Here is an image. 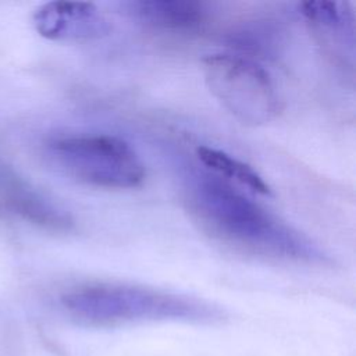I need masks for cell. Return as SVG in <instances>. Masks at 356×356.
<instances>
[{
	"label": "cell",
	"instance_id": "obj_1",
	"mask_svg": "<svg viewBox=\"0 0 356 356\" xmlns=\"http://www.w3.org/2000/svg\"><path fill=\"white\" fill-rule=\"evenodd\" d=\"M191 204L203 228L246 252L293 260L321 256L302 234L218 179L197 181L191 192Z\"/></svg>",
	"mask_w": 356,
	"mask_h": 356
},
{
	"label": "cell",
	"instance_id": "obj_2",
	"mask_svg": "<svg viewBox=\"0 0 356 356\" xmlns=\"http://www.w3.org/2000/svg\"><path fill=\"white\" fill-rule=\"evenodd\" d=\"M64 310L78 323L120 327L136 323H213L221 312L197 298L131 284L99 282L74 288L61 296Z\"/></svg>",
	"mask_w": 356,
	"mask_h": 356
},
{
	"label": "cell",
	"instance_id": "obj_3",
	"mask_svg": "<svg viewBox=\"0 0 356 356\" xmlns=\"http://www.w3.org/2000/svg\"><path fill=\"white\" fill-rule=\"evenodd\" d=\"M54 164L74 179L106 189H129L145 179V165L124 139L106 135L63 136L49 143Z\"/></svg>",
	"mask_w": 356,
	"mask_h": 356
},
{
	"label": "cell",
	"instance_id": "obj_4",
	"mask_svg": "<svg viewBox=\"0 0 356 356\" xmlns=\"http://www.w3.org/2000/svg\"><path fill=\"white\" fill-rule=\"evenodd\" d=\"M202 71L211 95L242 124L264 125L280 114L277 85L257 61L239 54H209L202 60Z\"/></svg>",
	"mask_w": 356,
	"mask_h": 356
},
{
	"label": "cell",
	"instance_id": "obj_5",
	"mask_svg": "<svg viewBox=\"0 0 356 356\" xmlns=\"http://www.w3.org/2000/svg\"><path fill=\"white\" fill-rule=\"evenodd\" d=\"M36 32L49 40L88 42L107 36L111 24L93 3L49 1L32 17Z\"/></svg>",
	"mask_w": 356,
	"mask_h": 356
},
{
	"label": "cell",
	"instance_id": "obj_6",
	"mask_svg": "<svg viewBox=\"0 0 356 356\" xmlns=\"http://www.w3.org/2000/svg\"><path fill=\"white\" fill-rule=\"evenodd\" d=\"M127 11L147 26L171 32H195L207 21L203 3L185 0H139L125 4Z\"/></svg>",
	"mask_w": 356,
	"mask_h": 356
},
{
	"label": "cell",
	"instance_id": "obj_7",
	"mask_svg": "<svg viewBox=\"0 0 356 356\" xmlns=\"http://www.w3.org/2000/svg\"><path fill=\"white\" fill-rule=\"evenodd\" d=\"M299 10L324 42L353 56L355 15L349 3L305 1L299 4Z\"/></svg>",
	"mask_w": 356,
	"mask_h": 356
},
{
	"label": "cell",
	"instance_id": "obj_8",
	"mask_svg": "<svg viewBox=\"0 0 356 356\" xmlns=\"http://www.w3.org/2000/svg\"><path fill=\"white\" fill-rule=\"evenodd\" d=\"M281 32L268 21H250L245 22L227 35V43L238 50L239 56L248 54L246 58L252 57L271 58L275 57L281 47Z\"/></svg>",
	"mask_w": 356,
	"mask_h": 356
},
{
	"label": "cell",
	"instance_id": "obj_9",
	"mask_svg": "<svg viewBox=\"0 0 356 356\" xmlns=\"http://www.w3.org/2000/svg\"><path fill=\"white\" fill-rule=\"evenodd\" d=\"M196 154L199 160L216 174L229 178L254 193L264 196L271 195V189L263 177L249 164L238 160L236 157L209 146H199L196 149Z\"/></svg>",
	"mask_w": 356,
	"mask_h": 356
}]
</instances>
